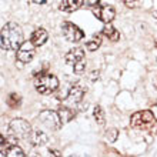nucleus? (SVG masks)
<instances>
[{"label": "nucleus", "instance_id": "obj_21", "mask_svg": "<svg viewBox=\"0 0 157 157\" xmlns=\"http://www.w3.org/2000/svg\"><path fill=\"white\" fill-rule=\"evenodd\" d=\"M124 3L127 4L128 7H134V6H136V3L137 2H139V0H123Z\"/></svg>", "mask_w": 157, "mask_h": 157}, {"label": "nucleus", "instance_id": "obj_24", "mask_svg": "<svg viewBox=\"0 0 157 157\" xmlns=\"http://www.w3.org/2000/svg\"><path fill=\"white\" fill-rule=\"evenodd\" d=\"M153 16H154V17H156V19H157V10H154V12H153Z\"/></svg>", "mask_w": 157, "mask_h": 157}, {"label": "nucleus", "instance_id": "obj_11", "mask_svg": "<svg viewBox=\"0 0 157 157\" xmlns=\"http://www.w3.org/2000/svg\"><path fill=\"white\" fill-rule=\"evenodd\" d=\"M83 4H84V0H62L59 7H60V10H62V12L71 13V12L78 10Z\"/></svg>", "mask_w": 157, "mask_h": 157}, {"label": "nucleus", "instance_id": "obj_4", "mask_svg": "<svg viewBox=\"0 0 157 157\" xmlns=\"http://www.w3.org/2000/svg\"><path fill=\"white\" fill-rule=\"evenodd\" d=\"M9 130H10V134L13 137H16V139H20V140H25L27 137L32 136V126L27 120L25 119H20V117H17V119H13L9 124Z\"/></svg>", "mask_w": 157, "mask_h": 157}, {"label": "nucleus", "instance_id": "obj_13", "mask_svg": "<svg viewBox=\"0 0 157 157\" xmlns=\"http://www.w3.org/2000/svg\"><path fill=\"white\" fill-rule=\"evenodd\" d=\"M101 34H103V36H106L109 40H112V41H117L120 39L119 30H117L114 26L110 25V23H106V26H104L103 30H101Z\"/></svg>", "mask_w": 157, "mask_h": 157}, {"label": "nucleus", "instance_id": "obj_7", "mask_svg": "<svg viewBox=\"0 0 157 157\" xmlns=\"http://www.w3.org/2000/svg\"><path fill=\"white\" fill-rule=\"evenodd\" d=\"M36 54V46L32 41H23V44L17 49L16 57L20 63H30Z\"/></svg>", "mask_w": 157, "mask_h": 157}, {"label": "nucleus", "instance_id": "obj_12", "mask_svg": "<svg viewBox=\"0 0 157 157\" xmlns=\"http://www.w3.org/2000/svg\"><path fill=\"white\" fill-rule=\"evenodd\" d=\"M47 39H49V34H47V32H46L44 29L39 27V29H36L33 32L32 37H30V41H32V43H33L36 47H40V46H43L46 41H47Z\"/></svg>", "mask_w": 157, "mask_h": 157}, {"label": "nucleus", "instance_id": "obj_20", "mask_svg": "<svg viewBox=\"0 0 157 157\" xmlns=\"http://www.w3.org/2000/svg\"><path fill=\"white\" fill-rule=\"evenodd\" d=\"M100 0H84V4L83 6H87V7H96V6H99Z\"/></svg>", "mask_w": 157, "mask_h": 157}, {"label": "nucleus", "instance_id": "obj_5", "mask_svg": "<svg viewBox=\"0 0 157 157\" xmlns=\"http://www.w3.org/2000/svg\"><path fill=\"white\" fill-rule=\"evenodd\" d=\"M37 119L43 126H46L50 130H60V127L63 126V120L59 112H53V110H43L39 113Z\"/></svg>", "mask_w": 157, "mask_h": 157}, {"label": "nucleus", "instance_id": "obj_6", "mask_svg": "<svg viewBox=\"0 0 157 157\" xmlns=\"http://www.w3.org/2000/svg\"><path fill=\"white\" fill-rule=\"evenodd\" d=\"M62 33L64 36V39L71 41V43H78L84 37V32L80 27H77L75 23H70V21H66L62 26Z\"/></svg>", "mask_w": 157, "mask_h": 157}, {"label": "nucleus", "instance_id": "obj_15", "mask_svg": "<svg viewBox=\"0 0 157 157\" xmlns=\"http://www.w3.org/2000/svg\"><path fill=\"white\" fill-rule=\"evenodd\" d=\"M101 40H103V39H101V34L100 33L93 34L91 39L87 41V44H86L87 50H90V52H96V50H99V47L101 46Z\"/></svg>", "mask_w": 157, "mask_h": 157}, {"label": "nucleus", "instance_id": "obj_2", "mask_svg": "<svg viewBox=\"0 0 157 157\" xmlns=\"http://www.w3.org/2000/svg\"><path fill=\"white\" fill-rule=\"evenodd\" d=\"M34 87L40 94H50L59 89V78L50 73H40L34 78Z\"/></svg>", "mask_w": 157, "mask_h": 157}, {"label": "nucleus", "instance_id": "obj_14", "mask_svg": "<svg viewBox=\"0 0 157 157\" xmlns=\"http://www.w3.org/2000/svg\"><path fill=\"white\" fill-rule=\"evenodd\" d=\"M32 144L33 146H43L47 143V134L41 130H36L32 133Z\"/></svg>", "mask_w": 157, "mask_h": 157}, {"label": "nucleus", "instance_id": "obj_3", "mask_svg": "<svg viewBox=\"0 0 157 157\" xmlns=\"http://www.w3.org/2000/svg\"><path fill=\"white\" fill-rule=\"evenodd\" d=\"M156 124V117L150 110H141L134 113L130 119V126L133 128H140V130H150Z\"/></svg>", "mask_w": 157, "mask_h": 157}, {"label": "nucleus", "instance_id": "obj_22", "mask_svg": "<svg viewBox=\"0 0 157 157\" xmlns=\"http://www.w3.org/2000/svg\"><path fill=\"white\" fill-rule=\"evenodd\" d=\"M90 78H91V80H96V78H99V71H97V70H96V71H91Z\"/></svg>", "mask_w": 157, "mask_h": 157}, {"label": "nucleus", "instance_id": "obj_10", "mask_svg": "<svg viewBox=\"0 0 157 157\" xmlns=\"http://www.w3.org/2000/svg\"><path fill=\"white\" fill-rule=\"evenodd\" d=\"M86 60V56H84V52H83L80 47H76V49L69 50L64 56V62L69 64V66H76L77 63Z\"/></svg>", "mask_w": 157, "mask_h": 157}, {"label": "nucleus", "instance_id": "obj_16", "mask_svg": "<svg viewBox=\"0 0 157 157\" xmlns=\"http://www.w3.org/2000/svg\"><path fill=\"white\" fill-rule=\"evenodd\" d=\"M59 114H60V117H62L63 123H67V121H70V120L75 117V112H73V109L66 107V106H63V107L59 109Z\"/></svg>", "mask_w": 157, "mask_h": 157}, {"label": "nucleus", "instance_id": "obj_19", "mask_svg": "<svg viewBox=\"0 0 157 157\" xmlns=\"http://www.w3.org/2000/svg\"><path fill=\"white\" fill-rule=\"evenodd\" d=\"M104 136H106V139H107V141H110V143H114V141L117 140V137H119V130L114 127L109 128L107 132L104 133Z\"/></svg>", "mask_w": 157, "mask_h": 157}, {"label": "nucleus", "instance_id": "obj_9", "mask_svg": "<svg viewBox=\"0 0 157 157\" xmlns=\"http://www.w3.org/2000/svg\"><path fill=\"white\" fill-rule=\"evenodd\" d=\"M84 93H86V87H83L80 83H75L73 86L70 87L69 90V94H67V101L70 104H78L84 97Z\"/></svg>", "mask_w": 157, "mask_h": 157}, {"label": "nucleus", "instance_id": "obj_25", "mask_svg": "<svg viewBox=\"0 0 157 157\" xmlns=\"http://www.w3.org/2000/svg\"><path fill=\"white\" fill-rule=\"evenodd\" d=\"M154 46H156V49H157V40H156V41H154Z\"/></svg>", "mask_w": 157, "mask_h": 157}, {"label": "nucleus", "instance_id": "obj_18", "mask_svg": "<svg viewBox=\"0 0 157 157\" xmlns=\"http://www.w3.org/2000/svg\"><path fill=\"white\" fill-rule=\"evenodd\" d=\"M7 104L12 109H19L21 104V97L19 94H16V93H12L7 97Z\"/></svg>", "mask_w": 157, "mask_h": 157}, {"label": "nucleus", "instance_id": "obj_23", "mask_svg": "<svg viewBox=\"0 0 157 157\" xmlns=\"http://www.w3.org/2000/svg\"><path fill=\"white\" fill-rule=\"evenodd\" d=\"M154 87H156V89H157V76H156V77H154Z\"/></svg>", "mask_w": 157, "mask_h": 157}, {"label": "nucleus", "instance_id": "obj_17", "mask_svg": "<svg viewBox=\"0 0 157 157\" xmlns=\"http://www.w3.org/2000/svg\"><path fill=\"white\" fill-rule=\"evenodd\" d=\"M93 117H94V120H96V123L97 124H100V126H103L104 124V110H103V107L100 106V104H97L94 107V110H93Z\"/></svg>", "mask_w": 157, "mask_h": 157}, {"label": "nucleus", "instance_id": "obj_1", "mask_svg": "<svg viewBox=\"0 0 157 157\" xmlns=\"http://www.w3.org/2000/svg\"><path fill=\"white\" fill-rule=\"evenodd\" d=\"M23 30L17 23H6L2 27V36H0V43L2 49L12 52L17 50L23 44Z\"/></svg>", "mask_w": 157, "mask_h": 157}, {"label": "nucleus", "instance_id": "obj_8", "mask_svg": "<svg viewBox=\"0 0 157 157\" xmlns=\"http://www.w3.org/2000/svg\"><path fill=\"white\" fill-rule=\"evenodd\" d=\"M93 10V14H94L100 21L103 23H112L114 20V16H116V10L113 6L110 4H106V6H96V7L91 9Z\"/></svg>", "mask_w": 157, "mask_h": 157}]
</instances>
